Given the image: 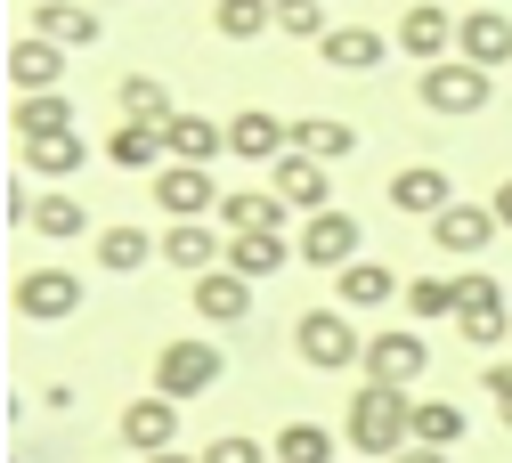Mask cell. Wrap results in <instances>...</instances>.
I'll return each mask as SVG.
<instances>
[{"instance_id":"1","label":"cell","mask_w":512,"mask_h":463,"mask_svg":"<svg viewBox=\"0 0 512 463\" xmlns=\"http://www.w3.org/2000/svg\"><path fill=\"white\" fill-rule=\"evenodd\" d=\"M342 431H350L358 455H382V463H391V455L415 447V399H407V390H382V382H358Z\"/></svg>"},{"instance_id":"31","label":"cell","mask_w":512,"mask_h":463,"mask_svg":"<svg viewBox=\"0 0 512 463\" xmlns=\"http://www.w3.org/2000/svg\"><path fill=\"white\" fill-rule=\"evenodd\" d=\"M391 293H399V277L382 269V260H358V269H342V277H334V301H342L350 317H358V309H382Z\"/></svg>"},{"instance_id":"28","label":"cell","mask_w":512,"mask_h":463,"mask_svg":"<svg viewBox=\"0 0 512 463\" xmlns=\"http://www.w3.org/2000/svg\"><path fill=\"white\" fill-rule=\"evenodd\" d=\"M147 260H163V236H147V228H98V269H114V277H139Z\"/></svg>"},{"instance_id":"17","label":"cell","mask_w":512,"mask_h":463,"mask_svg":"<svg viewBox=\"0 0 512 463\" xmlns=\"http://www.w3.org/2000/svg\"><path fill=\"white\" fill-rule=\"evenodd\" d=\"M456 57L480 65V74L512 65V17H504V9H464V25H456Z\"/></svg>"},{"instance_id":"40","label":"cell","mask_w":512,"mask_h":463,"mask_svg":"<svg viewBox=\"0 0 512 463\" xmlns=\"http://www.w3.org/2000/svg\"><path fill=\"white\" fill-rule=\"evenodd\" d=\"M391 463H456V455H439V447H407V455H391Z\"/></svg>"},{"instance_id":"30","label":"cell","mask_w":512,"mask_h":463,"mask_svg":"<svg viewBox=\"0 0 512 463\" xmlns=\"http://www.w3.org/2000/svg\"><path fill=\"white\" fill-rule=\"evenodd\" d=\"M464 439H472V423H464V407H456V399H415V447L456 455Z\"/></svg>"},{"instance_id":"19","label":"cell","mask_w":512,"mask_h":463,"mask_svg":"<svg viewBox=\"0 0 512 463\" xmlns=\"http://www.w3.org/2000/svg\"><path fill=\"white\" fill-rule=\"evenodd\" d=\"M220 228L228 236H285V195L277 187H228L220 195Z\"/></svg>"},{"instance_id":"20","label":"cell","mask_w":512,"mask_h":463,"mask_svg":"<svg viewBox=\"0 0 512 463\" xmlns=\"http://www.w3.org/2000/svg\"><path fill=\"white\" fill-rule=\"evenodd\" d=\"M33 33L74 57V49H90V41L106 33V17L90 9V0H33Z\"/></svg>"},{"instance_id":"15","label":"cell","mask_w":512,"mask_h":463,"mask_svg":"<svg viewBox=\"0 0 512 463\" xmlns=\"http://www.w3.org/2000/svg\"><path fill=\"white\" fill-rule=\"evenodd\" d=\"M391 212H407V220H439L447 204H456V179H447L439 163H407V171H391Z\"/></svg>"},{"instance_id":"42","label":"cell","mask_w":512,"mask_h":463,"mask_svg":"<svg viewBox=\"0 0 512 463\" xmlns=\"http://www.w3.org/2000/svg\"><path fill=\"white\" fill-rule=\"evenodd\" d=\"M147 463H204V455H179V447H171V455H147Z\"/></svg>"},{"instance_id":"34","label":"cell","mask_w":512,"mask_h":463,"mask_svg":"<svg viewBox=\"0 0 512 463\" xmlns=\"http://www.w3.org/2000/svg\"><path fill=\"white\" fill-rule=\"evenodd\" d=\"M212 25L220 41H261L277 25V0H212Z\"/></svg>"},{"instance_id":"4","label":"cell","mask_w":512,"mask_h":463,"mask_svg":"<svg viewBox=\"0 0 512 463\" xmlns=\"http://www.w3.org/2000/svg\"><path fill=\"white\" fill-rule=\"evenodd\" d=\"M9 301H17V317H25V325H74L90 293H82V277H74V269H49V260H41V269H25V277H17V293H9Z\"/></svg>"},{"instance_id":"3","label":"cell","mask_w":512,"mask_h":463,"mask_svg":"<svg viewBox=\"0 0 512 463\" xmlns=\"http://www.w3.org/2000/svg\"><path fill=\"white\" fill-rule=\"evenodd\" d=\"M220 374H228V358H220V342H204V334H179V342H163L155 350V382L147 390H163V399H204V390H220Z\"/></svg>"},{"instance_id":"18","label":"cell","mask_w":512,"mask_h":463,"mask_svg":"<svg viewBox=\"0 0 512 463\" xmlns=\"http://www.w3.org/2000/svg\"><path fill=\"white\" fill-rule=\"evenodd\" d=\"M220 195H228V187H212V171H196V163H171V171L155 179V204H163L171 220H212Z\"/></svg>"},{"instance_id":"41","label":"cell","mask_w":512,"mask_h":463,"mask_svg":"<svg viewBox=\"0 0 512 463\" xmlns=\"http://www.w3.org/2000/svg\"><path fill=\"white\" fill-rule=\"evenodd\" d=\"M488 204H496V220H504V228H512V179H504V187H496V195H488Z\"/></svg>"},{"instance_id":"10","label":"cell","mask_w":512,"mask_h":463,"mask_svg":"<svg viewBox=\"0 0 512 463\" xmlns=\"http://www.w3.org/2000/svg\"><path fill=\"white\" fill-rule=\"evenodd\" d=\"M122 447H131L139 463H147V455H171V447H179V399L139 390V399L122 407Z\"/></svg>"},{"instance_id":"2","label":"cell","mask_w":512,"mask_h":463,"mask_svg":"<svg viewBox=\"0 0 512 463\" xmlns=\"http://www.w3.org/2000/svg\"><path fill=\"white\" fill-rule=\"evenodd\" d=\"M366 342H374V334H358L350 309H301V317H293V350H301V366H317V374L366 366Z\"/></svg>"},{"instance_id":"35","label":"cell","mask_w":512,"mask_h":463,"mask_svg":"<svg viewBox=\"0 0 512 463\" xmlns=\"http://www.w3.org/2000/svg\"><path fill=\"white\" fill-rule=\"evenodd\" d=\"M407 317L415 325H456V277H415L407 285Z\"/></svg>"},{"instance_id":"24","label":"cell","mask_w":512,"mask_h":463,"mask_svg":"<svg viewBox=\"0 0 512 463\" xmlns=\"http://www.w3.org/2000/svg\"><path fill=\"white\" fill-rule=\"evenodd\" d=\"M187 301H196V317H204V325H244V317H252V285H244L236 269L196 277V285H187Z\"/></svg>"},{"instance_id":"6","label":"cell","mask_w":512,"mask_h":463,"mask_svg":"<svg viewBox=\"0 0 512 463\" xmlns=\"http://www.w3.org/2000/svg\"><path fill=\"white\" fill-rule=\"evenodd\" d=\"M431 374V342L415 334V325H382V334L366 342V382H382V390H415Z\"/></svg>"},{"instance_id":"27","label":"cell","mask_w":512,"mask_h":463,"mask_svg":"<svg viewBox=\"0 0 512 463\" xmlns=\"http://www.w3.org/2000/svg\"><path fill=\"white\" fill-rule=\"evenodd\" d=\"M33 236H41V244H82V236H90V204H82L74 187L33 195Z\"/></svg>"},{"instance_id":"22","label":"cell","mask_w":512,"mask_h":463,"mask_svg":"<svg viewBox=\"0 0 512 463\" xmlns=\"http://www.w3.org/2000/svg\"><path fill=\"white\" fill-rule=\"evenodd\" d=\"M293 155H309V163H350L358 155V122H342V114H301L293 122Z\"/></svg>"},{"instance_id":"12","label":"cell","mask_w":512,"mask_h":463,"mask_svg":"<svg viewBox=\"0 0 512 463\" xmlns=\"http://www.w3.org/2000/svg\"><path fill=\"white\" fill-rule=\"evenodd\" d=\"M228 155H244V163H285L293 155V122L285 114H269V106H244V114H228Z\"/></svg>"},{"instance_id":"38","label":"cell","mask_w":512,"mask_h":463,"mask_svg":"<svg viewBox=\"0 0 512 463\" xmlns=\"http://www.w3.org/2000/svg\"><path fill=\"white\" fill-rule=\"evenodd\" d=\"M204 463H277V447H261V439H244V431H220V439L204 447Z\"/></svg>"},{"instance_id":"7","label":"cell","mask_w":512,"mask_h":463,"mask_svg":"<svg viewBox=\"0 0 512 463\" xmlns=\"http://www.w3.org/2000/svg\"><path fill=\"white\" fill-rule=\"evenodd\" d=\"M301 269H326V277H342V269H358V244H366V228L334 204V212H317V220H301Z\"/></svg>"},{"instance_id":"32","label":"cell","mask_w":512,"mask_h":463,"mask_svg":"<svg viewBox=\"0 0 512 463\" xmlns=\"http://www.w3.org/2000/svg\"><path fill=\"white\" fill-rule=\"evenodd\" d=\"M114 106H122V122H171V114H179L155 74H122V82H114Z\"/></svg>"},{"instance_id":"9","label":"cell","mask_w":512,"mask_h":463,"mask_svg":"<svg viewBox=\"0 0 512 463\" xmlns=\"http://www.w3.org/2000/svg\"><path fill=\"white\" fill-rule=\"evenodd\" d=\"M504 236V220H496V204H472V195H456L439 220H431V244L447 252V260H480L488 244Z\"/></svg>"},{"instance_id":"33","label":"cell","mask_w":512,"mask_h":463,"mask_svg":"<svg viewBox=\"0 0 512 463\" xmlns=\"http://www.w3.org/2000/svg\"><path fill=\"white\" fill-rule=\"evenodd\" d=\"M9 130H25V139H57V130H74V98L49 90V98H17Z\"/></svg>"},{"instance_id":"23","label":"cell","mask_w":512,"mask_h":463,"mask_svg":"<svg viewBox=\"0 0 512 463\" xmlns=\"http://www.w3.org/2000/svg\"><path fill=\"white\" fill-rule=\"evenodd\" d=\"M106 163L114 171H171V139H163V122H122L114 139H106Z\"/></svg>"},{"instance_id":"8","label":"cell","mask_w":512,"mask_h":463,"mask_svg":"<svg viewBox=\"0 0 512 463\" xmlns=\"http://www.w3.org/2000/svg\"><path fill=\"white\" fill-rule=\"evenodd\" d=\"M488 98H496V74H480V65H464V57H447V65H431V74H423V106L447 114V122L480 114Z\"/></svg>"},{"instance_id":"11","label":"cell","mask_w":512,"mask_h":463,"mask_svg":"<svg viewBox=\"0 0 512 463\" xmlns=\"http://www.w3.org/2000/svg\"><path fill=\"white\" fill-rule=\"evenodd\" d=\"M456 9H439V0H415V9L399 17V49L423 65V74H431V65H447V57H456Z\"/></svg>"},{"instance_id":"29","label":"cell","mask_w":512,"mask_h":463,"mask_svg":"<svg viewBox=\"0 0 512 463\" xmlns=\"http://www.w3.org/2000/svg\"><path fill=\"white\" fill-rule=\"evenodd\" d=\"M82 163H90V147H82V130H57V139H25V171L33 179H82Z\"/></svg>"},{"instance_id":"26","label":"cell","mask_w":512,"mask_h":463,"mask_svg":"<svg viewBox=\"0 0 512 463\" xmlns=\"http://www.w3.org/2000/svg\"><path fill=\"white\" fill-rule=\"evenodd\" d=\"M317 57H326L334 74H374V65L391 57V41H382L374 25H334L326 41H317Z\"/></svg>"},{"instance_id":"13","label":"cell","mask_w":512,"mask_h":463,"mask_svg":"<svg viewBox=\"0 0 512 463\" xmlns=\"http://www.w3.org/2000/svg\"><path fill=\"white\" fill-rule=\"evenodd\" d=\"M163 260L187 269V285H196V277L228 269V228H212V220H171V228H163Z\"/></svg>"},{"instance_id":"36","label":"cell","mask_w":512,"mask_h":463,"mask_svg":"<svg viewBox=\"0 0 512 463\" xmlns=\"http://www.w3.org/2000/svg\"><path fill=\"white\" fill-rule=\"evenodd\" d=\"M277 463H342V455H334V431L326 423H285L277 431Z\"/></svg>"},{"instance_id":"37","label":"cell","mask_w":512,"mask_h":463,"mask_svg":"<svg viewBox=\"0 0 512 463\" xmlns=\"http://www.w3.org/2000/svg\"><path fill=\"white\" fill-rule=\"evenodd\" d=\"M277 33L285 41H326V0H277Z\"/></svg>"},{"instance_id":"39","label":"cell","mask_w":512,"mask_h":463,"mask_svg":"<svg viewBox=\"0 0 512 463\" xmlns=\"http://www.w3.org/2000/svg\"><path fill=\"white\" fill-rule=\"evenodd\" d=\"M480 390H496V415H504V431H512V358H504V366H488V374H480Z\"/></svg>"},{"instance_id":"21","label":"cell","mask_w":512,"mask_h":463,"mask_svg":"<svg viewBox=\"0 0 512 463\" xmlns=\"http://www.w3.org/2000/svg\"><path fill=\"white\" fill-rule=\"evenodd\" d=\"M163 139H171V163L212 171V163L228 155V122H212V114H171V122H163Z\"/></svg>"},{"instance_id":"14","label":"cell","mask_w":512,"mask_h":463,"mask_svg":"<svg viewBox=\"0 0 512 463\" xmlns=\"http://www.w3.org/2000/svg\"><path fill=\"white\" fill-rule=\"evenodd\" d=\"M9 90H17V98L66 90V49L41 41V33H17V41H9Z\"/></svg>"},{"instance_id":"25","label":"cell","mask_w":512,"mask_h":463,"mask_svg":"<svg viewBox=\"0 0 512 463\" xmlns=\"http://www.w3.org/2000/svg\"><path fill=\"white\" fill-rule=\"evenodd\" d=\"M293 260H301L293 236H228V269H236L244 285H269L277 269H293Z\"/></svg>"},{"instance_id":"5","label":"cell","mask_w":512,"mask_h":463,"mask_svg":"<svg viewBox=\"0 0 512 463\" xmlns=\"http://www.w3.org/2000/svg\"><path fill=\"white\" fill-rule=\"evenodd\" d=\"M456 334L464 342H512V309H504V285L488 277V269H464L456 277Z\"/></svg>"},{"instance_id":"16","label":"cell","mask_w":512,"mask_h":463,"mask_svg":"<svg viewBox=\"0 0 512 463\" xmlns=\"http://www.w3.org/2000/svg\"><path fill=\"white\" fill-rule=\"evenodd\" d=\"M269 187L285 195V212H301V220L334 212V171H326V163H309V155H285V163L269 171Z\"/></svg>"}]
</instances>
